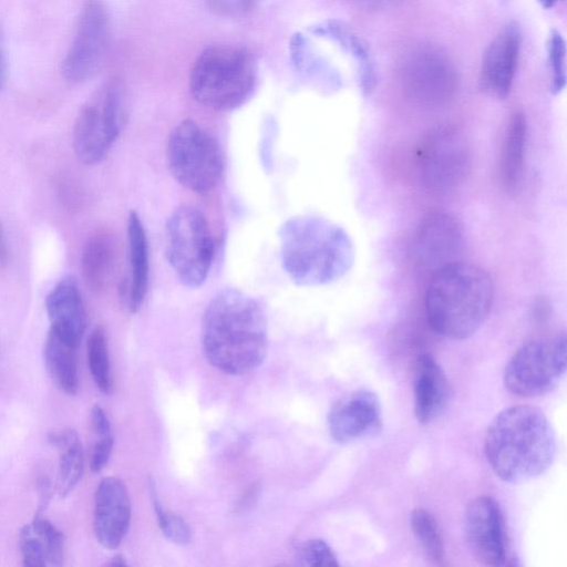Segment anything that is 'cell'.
Masks as SVG:
<instances>
[{"mask_svg": "<svg viewBox=\"0 0 567 567\" xmlns=\"http://www.w3.org/2000/svg\"><path fill=\"white\" fill-rule=\"evenodd\" d=\"M555 432L538 408L526 404L501 411L491 422L484 452L494 473L503 481L522 483L546 472L554 462Z\"/></svg>", "mask_w": 567, "mask_h": 567, "instance_id": "7a4b0ae2", "label": "cell"}, {"mask_svg": "<svg viewBox=\"0 0 567 567\" xmlns=\"http://www.w3.org/2000/svg\"><path fill=\"white\" fill-rule=\"evenodd\" d=\"M494 286L481 266L457 260L431 274L424 295L429 326L442 337L462 340L473 336L486 320Z\"/></svg>", "mask_w": 567, "mask_h": 567, "instance_id": "277c9868", "label": "cell"}, {"mask_svg": "<svg viewBox=\"0 0 567 567\" xmlns=\"http://www.w3.org/2000/svg\"><path fill=\"white\" fill-rule=\"evenodd\" d=\"M520 50L515 23L504 27L488 44L482 60L480 84L487 94L506 99L514 81Z\"/></svg>", "mask_w": 567, "mask_h": 567, "instance_id": "e0dca14e", "label": "cell"}, {"mask_svg": "<svg viewBox=\"0 0 567 567\" xmlns=\"http://www.w3.org/2000/svg\"><path fill=\"white\" fill-rule=\"evenodd\" d=\"M110 565H112V566H125L126 561H125V558L122 555L118 554V555H115L112 558V561H110Z\"/></svg>", "mask_w": 567, "mask_h": 567, "instance_id": "8d00e7d4", "label": "cell"}, {"mask_svg": "<svg viewBox=\"0 0 567 567\" xmlns=\"http://www.w3.org/2000/svg\"><path fill=\"white\" fill-rule=\"evenodd\" d=\"M544 8H551L563 0H537Z\"/></svg>", "mask_w": 567, "mask_h": 567, "instance_id": "74e56055", "label": "cell"}, {"mask_svg": "<svg viewBox=\"0 0 567 567\" xmlns=\"http://www.w3.org/2000/svg\"><path fill=\"white\" fill-rule=\"evenodd\" d=\"M565 40L557 30H551L547 41V59L551 73V91L554 94H558L565 87Z\"/></svg>", "mask_w": 567, "mask_h": 567, "instance_id": "4dcf8cb0", "label": "cell"}, {"mask_svg": "<svg viewBox=\"0 0 567 567\" xmlns=\"http://www.w3.org/2000/svg\"><path fill=\"white\" fill-rule=\"evenodd\" d=\"M315 31L329 35L351 52L360 66L362 90L365 93L371 92L375 85V74L370 52L364 42L351 29L339 21H329L317 27Z\"/></svg>", "mask_w": 567, "mask_h": 567, "instance_id": "484cf974", "label": "cell"}, {"mask_svg": "<svg viewBox=\"0 0 567 567\" xmlns=\"http://www.w3.org/2000/svg\"><path fill=\"white\" fill-rule=\"evenodd\" d=\"M79 344L51 328L44 342L47 371L54 384L69 395L75 394L79 389Z\"/></svg>", "mask_w": 567, "mask_h": 567, "instance_id": "603a6c76", "label": "cell"}, {"mask_svg": "<svg viewBox=\"0 0 567 567\" xmlns=\"http://www.w3.org/2000/svg\"><path fill=\"white\" fill-rule=\"evenodd\" d=\"M565 368V333L534 340L519 348L508 361L504 385L518 396H540L557 386Z\"/></svg>", "mask_w": 567, "mask_h": 567, "instance_id": "9c48e42d", "label": "cell"}, {"mask_svg": "<svg viewBox=\"0 0 567 567\" xmlns=\"http://www.w3.org/2000/svg\"><path fill=\"white\" fill-rule=\"evenodd\" d=\"M110 19L101 0H87L79 18L73 41L62 64V73L71 83H82L101 69L109 44Z\"/></svg>", "mask_w": 567, "mask_h": 567, "instance_id": "7c38bea8", "label": "cell"}, {"mask_svg": "<svg viewBox=\"0 0 567 567\" xmlns=\"http://www.w3.org/2000/svg\"><path fill=\"white\" fill-rule=\"evenodd\" d=\"M206 359L227 374H245L265 360L267 316L261 303L237 289L225 288L207 305L202 321Z\"/></svg>", "mask_w": 567, "mask_h": 567, "instance_id": "6da1fadb", "label": "cell"}, {"mask_svg": "<svg viewBox=\"0 0 567 567\" xmlns=\"http://www.w3.org/2000/svg\"><path fill=\"white\" fill-rule=\"evenodd\" d=\"M257 83V65L251 53L240 47L212 45L195 60L189 74L194 99L214 111H233L251 96Z\"/></svg>", "mask_w": 567, "mask_h": 567, "instance_id": "5b68a950", "label": "cell"}, {"mask_svg": "<svg viewBox=\"0 0 567 567\" xmlns=\"http://www.w3.org/2000/svg\"><path fill=\"white\" fill-rule=\"evenodd\" d=\"M18 543L24 566L44 567L63 564V535L40 514L20 529Z\"/></svg>", "mask_w": 567, "mask_h": 567, "instance_id": "ffe728a7", "label": "cell"}, {"mask_svg": "<svg viewBox=\"0 0 567 567\" xmlns=\"http://www.w3.org/2000/svg\"><path fill=\"white\" fill-rule=\"evenodd\" d=\"M87 362L96 388L105 394L112 392L113 378L111 372L107 340L104 330L96 327L87 340Z\"/></svg>", "mask_w": 567, "mask_h": 567, "instance_id": "83f0119b", "label": "cell"}, {"mask_svg": "<svg viewBox=\"0 0 567 567\" xmlns=\"http://www.w3.org/2000/svg\"><path fill=\"white\" fill-rule=\"evenodd\" d=\"M297 558L306 566H338V558L332 548L320 538L309 539L297 550Z\"/></svg>", "mask_w": 567, "mask_h": 567, "instance_id": "1f68e13d", "label": "cell"}, {"mask_svg": "<svg viewBox=\"0 0 567 567\" xmlns=\"http://www.w3.org/2000/svg\"><path fill=\"white\" fill-rule=\"evenodd\" d=\"M166 258L178 280L188 288L200 287L214 257V240L205 215L182 205L169 215L165 228Z\"/></svg>", "mask_w": 567, "mask_h": 567, "instance_id": "ba28073f", "label": "cell"}, {"mask_svg": "<svg viewBox=\"0 0 567 567\" xmlns=\"http://www.w3.org/2000/svg\"><path fill=\"white\" fill-rule=\"evenodd\" d=\"M352 6L364 10H377L395 3L398 0H347Z\"/></svg>", "mask_w": 567, "mask_h": 567, "instance_id": "836d02e7", "label": "cell"}, {"mask_svg": "<svg viewBox=\"0 0 567 567\" xmlns=\"http://www.w3.org/2000/svg\"><path fill=\"white\" fill-rule=\"evenodd\" d=\"M527 122L522 112L512 114L501 153V177L508 190L520 185L526 162Z\"/></svg>", "mask_w": 567, "mask_h": 567, "instance_id": "cb8c5ba5", "label": "cell"}, {"mask_svg": "<svg viewBox=\"0 0 567 567\" xmlns=\"http://www.w3.org/2000/svg\"><path fill=\"white\" fill-rule=\"evenodd\" d=\"M117 260V241L107 229L95 230L85 241L81 270L86 286L94 292L105 290L114 275Z\"/></svg>", "mask_w": 567, "mask_h": 567, "instance_id": "7402d4cb", "label": "cell"}, {"mask_svg": "<svg viewBox=\"0 0 567 567\" xmlns=\"http://www.w3.org/2000/svg\"><path fill=\"white\" fill-rule=\"evenodd\" d=\"M59 454L56 491L61 497L66 496L80 482L84 471V454L78 433L70 429H61L48 435Z\"/></svg>", "mask_w": 567, "mask_h": 567, "instance_id": "d4e9b609", "label": "cell"}, {"mask_svg": "<svg viewBox=\"0 0 567 567\" xmlns=\"http://www.w3.org/2000/svg\"><path fill=\"white\" fill-rule=\"evenodd\" d=\"M278 235L282 267L298 286L332 284L353 265L354 248L349 235L323 217H291L281 225Z\"/></svg>", "mask_w": 567, "mask_h": 567, "instance_id": "3957f363", "label": "cell"}, {"mask_svg": "<svg viewBox=\"0 0 567 567\" xmlns=\"http://www.w3.org/2000/svg\"><path fill=\"white\" fill-rule=\"evenodd\" d=\"M127 244L130 274L123 288L126 309L137 312L145 299L150 277V256L146 233L137 213L127 218Z\"/></svg>", "mask_w": 567, "mask_h": 567, "instance_id": "44dd1931", "label": "cell"}, {"mask_svg": "<svg viewBox=\"0 0 567 567\" xmlns=\"http://www.w3.org/2000/svg\"><path fill=\"white\" fill-rule=\"evenodd\" d=\"M7 258V249L4 243V234L2 226L0 225V261L3 262Z\"/></svg>", "mask_w": 567, "mask_h": 567, "instance_id": "d590c367", "label": "cell"}, {"mask_svg": "<svg viewBox=\"0 0 567 567\" xmlns=\"http://www.w3.org/2000/svg\"><path fill=\"white\" fill-rule=\"evenodd\" d=\"M412 532L429 559L436 565L445 564L444 544L439 525L433 515L424 508H415L411 513Z\"/></svg>", "mask_w": 567, "mask_h": 567, "instance_id": "4316f807", "label": "cell"}, {"mask_svg": "<svg viewBox=\"0 0 567 567\" xmlns=\"http://www.w3.org/2000/svg\"><path fill=\"white\" fill-rule=\"evenodd\" d=\"M381 425L379 399L368 390L348 393L334 403L328 414L329 432L340 443L371 436L380 431Z\"/></svg>", "mask_w": 567, "mask_h": 567, "instance_id": "9a60e30c", "label": "cell"}, {"mask_svg": "<svg viewBox=\"0 0 567 567\" xmlns=\"http://www.w3.org/2000/svg\"><path fill=\"white\" fill-rule=\"evenodd\" d=\"M464 238L460 224L445 213H431L419 224L412 252L419 266L431 270L460 260Z\"/></svg>", "mask_w": 567, "mask_h": 567, "instance_id": "5bb4252c", "label": "cell"}, {"mask_svg": "<svg viewBox=\"0 0 567 567\" xmlns=\"http://www.w3.org/2000/svg\"><path fill=\"white\" fill-rule=\"evenodd\" d=\"M148 485L154 512L163 534L175 544H189L192 540V529L187 522L178 514L167 511L162 505L153 481H150Z\"/></svg>", "mask_w": 567, "mask_h": 567, "instance_id": "f546056e", "label": "cell"}, {"mask_svg": "<svg viewBox=\"0 0 567 567\" xmlns=\"http://www.w3.org/2000/svg\"><path fill=\"white\" fill-rule=\"evenodd\" d=\"M468 546L484 565H506L504 520L497 502L486 495L477 496L466 507L464 517Z\"/></svg>", "mask_w": 567, "mask_h": 567, "instance_id": "4fadbf2b", "label": "cell"}, {"mask_svg": "<svg viewBox=\"0 0 567 567\" xmlns=\"http://www.w3.org/2000/svg\"><path fill=\"white\" fill-rule=\"evenodd\" d=\"M415 158L422 183L435 192L457 187L471 166L468 143L452 125H441L429 132L419 145Z\"/></svg>", "mask_w": 567, "mask_h": 567, "instance_id": "8fae6325", "label": "cell"}, {"mask_svg": "<svg viewBox=\"0 0 567 567\" xmlns=\"http://www.w3.org/2000/svg\"><path fill=\"white\" fill-rule=\"evenodd\" d=\"M91 429L94 442L91 450L90 467L92 472H100L109 462L113 450V431L110 419L103 408L95 404L90 412Z\"/></svg>", "mask_w": 567, "mask_h": 567, "instance_id": "f1b7e54d", "label": "cell"}, {"mask_svg": "<svg viewBox=\"0 0 567 567\" xmlns=\"http://www.w3.org/2000/svg\"><path fill=\"white\" fill-rule=\"evenodd\" d=\"M131 520V502L125 484L116 477L103 478L95 491L93 529L97 542L114 549L124 539Z\"/></svg>", "mask_w": 567, "mask_h": 567, "instance_id": "2e32d148", "label": "cell"}, {"mask_svg": "<svg viewBox=\"0 0 567 567\" xmlns=\"http://www.w3.org/2000/svg\"><path fill=\"white\" fill-rule=\"evenodd\" d=\"M4 79H6V60H4L2 40H1V35H0V90L4 83Z\"/></svg>", "mask_w": 567, "mask_h": 567, "instance_id": "e575fe53", "label": "cell"}, {"mask_svg": "<svg viewBox=\"0 0 567 567\" xmlns=\"http://www.w3.org/2000/svg\"><path fill=\"white\" fill-rule=\"evenodd\" d=\"M400 78L405 94L424 106H441L451 101L458 87V73L442 49L422 44L402 60Z\"/></svg>", "mask_w": 567, "mask_h": 567, "instance_id": "30bf717a", "label": "cell"}, {"mask_svg": "<svg viewBox=\"0 0 567 567\" xmlns=\"http://www.w3.org/2000/svg\"><path fill=\"white\" fill-rule=\"evenodd\" d=\"M126 110V90L121 79H109L93 93L73 127V147L81 162L94 165L107 156L124 126Z\"/></svg>", "mask_w": 567, "mask_h": 567, "instance_id": "8992f818", "label": "cell"}, {"mask_svg": "<svg viewBox=\"0 0 567 567\" xmlns=\"http://www.w3.org/2000/svg\"><path fill=\"white\" fill-rule=\"evenodd\" d=\"M451 398V385L436 361L429 354L421 355L413 377L414 415L421 424L435 420Z\"/></svg>", "mask_w": 567, "mask_h": 567, "instance_id": "ac0fdd59", "label": "cell"}, {"mask_svg": "<svg viewBox=\"0 0 567 567\" xmlns=\"http://www.w3.org/2000/svg\"><path fill=\"white\" fill-rule=\"evenodd\" d=\"M51 329L80 343L87 324V315L78 282L73 276L62 278L45 299Z\"/></svg>", "mask_w": 567, "mask_h": 567, "instance_id": "d6986e66", "label": "cell"}, {"mask_svg": "<svg viewBox=\"0 0 567 567\" xmlns=\"http://www.w3.org/2000/svg\"><path fill=\"white\" fill-rule=\"evenodd\" d=\"M210 10L223 17H241L251 12L260 0H206Z\"/></svg>", "mask_w": 567, "mask_h": 567, "instance_id": "d6a6232c", "label": "cell"}, {"mask_svg": "<svg viewBox=\"0 0 567 567\" xmlns=\"http://www.w3.org/2000/svg\"><path fill=\"white\" fill-rule=\"evenodd\" d=\"M167 165L175 181L197 194L210 192L219 182L224 161L214 136L193 120H184L171 132Z\"/></svg>", "mask_w": 567, "mask_h": 567, "instance_id": "52a82bcc", "label": "cell"}]
</instances>
